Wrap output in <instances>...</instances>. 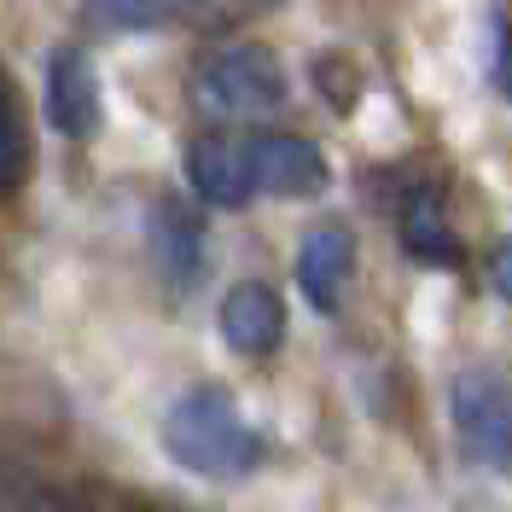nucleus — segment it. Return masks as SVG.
Returning <instances> with one entry per match:
<instances>
[{
	"instance_id": "f257e3e1",
	"label": "nucleus",
	"mask_w": 512,
	"mask_h": 512,
	"mask_svg": "<svg viewBox=\"0 0 512 512\" xmlns=\"http://www.w3.org/2000/svg\"><path fill=\"white\" fill-rule=\"evenodd\" d=\"M163 454L181 472H192V478L233 483V478H251L262 466V437H256V425L245 419V408L227 390L198 384L181 402H169V414H163Z\"/></svg>"
},
{
	"instance_id": "f03ea898",
	"label": "nucleus",
	"mask_w": 512,
	"mask_h": 512,
	"mask_svg": "<svg viewBox=\"0 0 512 512\" xmlns=\"http://www.w3.org/2000/svg\"><path fill=\"white\" fill-rule=\"evenodd\" d=\"M192 94L216 117H268L286 105V70L268 47H222L198 64Z\"/></svg>"
},
{
	"instance_id": "7ed1b4c3",
	"label": "nucleus",
	"mask_w": 512,
	"mask_h": 512,
	"mask_svg": "<svg viewBox=\"0 0 512 512\" xmlns=\"http://www.w3.org/2000/svg\"><path fill=\"white\" fill-rule=\"evenodd\" d=\"M448 414L460 454L495 478H512V384L501 373H460L448 390Z\"/></svg>"
},
{
	"instance_id": "20e7f679",
	"label": "nucleus",
	"mask_w": 512,
	"mask_h": 512,
	"mask_svg": "<svg viewBox=\"0 0 512 512\" xmlns=\"http://www.w3.org/2000/svg\"><path fill=\"white\" fill-rule=\"evenodd\" d=\"M216 326H222V344L233 355H262L280 350V338H286V303H280V291L262 286V280H245V286H233L222 297V309H216Z\"/></svg>"
},
{
	"instance_id": "39448f33",
	"label": "nucleus",
	"mask_w": 512,
	"mask_h": 512,
	"mask_svg": "<svg viewBox=\"0 0 512 512\" xmlns=\"http://www.w3.org/2000/svg\"><path fill=\"white\" fill-rule=\"evenodd\" d=\"M251 158H256V192H274V198H315L332 181L326 152L303 134H262V140H251Z\"/></svg>"
},
{
	"instance_id": "423d86ee",
	"label": "nucleus",
	"mask_w": 512,
	"mask_h": 512,
	"mask_svg": "<svg viewBox=\"0 0 512 512\" xmlns=\"http://www.w3.org/2000/svg\"><path fill=\"white\" fill-rule=\"evenodd\" d=\"M187 181H192V192H198L204 204H216V210H239V204H251L256 198L251 140H222V134L198 140V146L187 152Z\"/></svg>"
},
{
	"instance_id": "0eeeda50",
	"label": "nucleus",
	"mask_w": 512,
	"mask_h": 512,
	"mask_svg": "<svg viewBox=\"0 0 512 512\" xmlns=\"http://www.w3.org/2000/svg\"><path fill=\"white\" fill-rule=\"evenodd\" d=\"M355 280V239L344 227H309L297 245V286L320 315L344 309V291Z\"/></svg>"
},
{
	"instance_id": "6e6552de",
	"label": "nucleus",
	"mask_w": 512,
	"mask_h": 512,
	"mask_svg": "<svg viewBox=\"0 0 512 512\" xmlns=\"http://www.w3.org/2000/svg\"><path fill=\"white\" fill-rule=\"evenodd\" d=\"M47 123L64 140H88L99 128V76L88 53H76V47H59L47 64Z\"/></svg>"
},
{
	"instance_id": "1a4fd4ad",
	"label": "nucleus",
	"mask_w": 512,
	"mask_h": 512,
	"mask_svg": "<svg viewBox=\"0 0 512 512\" xmlns=\"http://www.w3.org/2000/svg\"><path fill=\"white\" fill-rule=\"evenodd\" d=\"M396 233H402V251L414 256V262H448L454 256V227H448L443 198L431 187H408Z\"/></svg>"
},
{
	"instance_id": "9d476101",
	"label": "nucleus",
	"mask_w": 512,
	"mask_h": 512,
	"mask_svg": "<svg viewBox=\"0 0 512 512\" xmlns=\"http://www.w3.org/2000/svg\"><path fill=\"white\" fill-rule=\"evenodd\" d=\"M192 0H94V18L105 30H158L169 18H181Z\"/></svg>"
},
{
	"instance_id": "9b49d317",
	"label": "nucleus",
	"mask_w": 512,
	"mask_h": 512,
	"mask_svg": "<svg viewBox=\"0 0 512 512\" xmlns=\"http://www.w3.org/2000/svg\"><path fill=\"white\" fill-rule=\"evenodd\" d=\"M495 88H501V94L512 99V24L507 18H495Z\"/></svg>"
},
{
	"instance_id": "f8f14e48",
	"label": "nucleus",
	"mask_w": 512,
	"mask_h": 512,
	"mask_svg": "<svg viewBox=\"0 0 512 512\" xmlns=\"http://www.w3.org/2000/svg\"><path fill=\"white\" fill-rule=\"evenodd\" d=\"M489 291H495L501 303H512V233L495 245V256H489Z\"/></svg>"
}]
</instances>
